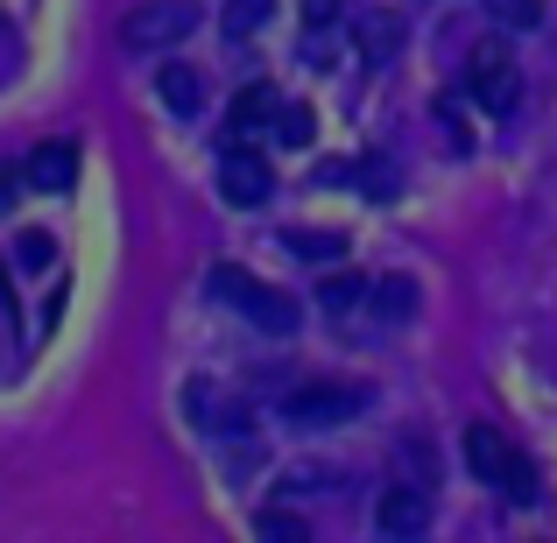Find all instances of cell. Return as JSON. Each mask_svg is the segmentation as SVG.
<instances>
[{
    "instance_id": "1",
    "label": "cell",
    "mask_w": 557,
    "mask_h": 543,
    "mask_svg": "<svg viewBox=\"0 0 557 543\" xmlns=\"http://www.w3.org/2000/svg\"><path fill=\"white\" fill-rule=\"evenodd\" d=\"M205 289H212L219 304H240L247 318H255L261 332H275V340H289V332H297V297H283V289H269V283H255V275L247 269H212L205 275Z\"/></svg>"
},
{
    "instance_id": "2",
    "label": "cell",
    "mask_w": 557,
    "mask_h": 543,
    "mask_svg": "<svg viewBox=\"0 0 557 543\" xmlns=\"http://www.w3.org/2000/svg\"><path fill=\"white\" fill-rule=\"evenodd\" d=\"M360 409H368V388H360V381H318V388H289L283 395V423H304V431L354 423Z\"/></svg>"
},
{
    "instance_id": "3",
    "label": "cell",
    "mask_w": 557,
    "mask_h": 543,
    "mask_svg": "<svg viewBox=\"0 0 557 543\" xmlns=\"http://www.w3.org/2000/svg\"><path fill=\"white\" fill-rule=\"evenodd\" d=\"M190 28H198V8H190V0H149V8H135L121 22V42L127 50H170Z\"/></svg>"
},
{
    "instance_id": "4",
    "label": "cell",
    "mask_w": 557,
    "mask_h": 543,
    "mask_svg": "<svg viewBox=\"0 0 557 543\" xmlns=\"http://www.w3.org/2000/svg\"><path fill=\"white\" fill-rule=\"evenodd\" d=\"M219 198L240 205V212H255V205L275 198V170L261 149H247V141H233L226 156H219Z\"/></svg>"
},
{
    "instance_id": "5",
    "label": "cell",
    "mask_w": 557,
    "mask_h": 543,
    "mask_svg": "<svg viewBox=\"0 0 557 543\" xmlns=\"http://www.w3.org/2000/svg\"><path fill=\"white\" fill-rule=\"evenodd\" d=\"M466 85H473V99L487 113H516V99H522V78H516V64H508V50L494 36L466 57Z\"/></svg>"
},
{
    "instance_id": "6",
    "label": "cell",
    "mask_w": 557,
    "mask_h": 543,
    "mask_svg": "<svg viewBox=\"0 0 557 543\" xmlns=\"http://www.w3.org/2000/svg\"><path fill=\"white\" fill-rule=\"evenodd\" d=\"M374 530L381 536H423V530H431V494H423V488H403V480H395V488L388 494H381V502H374Z\"/></svg>"
},
{
    "instance_id": "7",
    "label": "cell",
    "mask_w": 557,
    "mask_h": 543,
    "mask_svg": "<svg viewBox=\"0 0 557 543\" xmlns=\"http://www.w3.org/2000/svg\"><path fill=\"white\" fill-rule=\"evenodd\" d=\"M459 452H466V466H473V480H487V488H502L508 459H516V445H508V437L494 431V423H466Z\"/></svg>"
},
{
    "instance_id": "8",
    "label": "cell",
    "mask_w": 557,
    "mask_h": 543,
    "mask_svg": "<svg viewBox=\"0 0 557 543\" xmlns=\"http://www.w3.org/2000/svg\"><path fill=\"white\" fill-rule=\"evenodd\" d=\"M71 177H78V149H71V141H42V149L28 156V184L36 190H71Z\"/></svg>"
},
{
    "instance_id": "9",
    "label": "cell",
    "mask_w": 557,
    "mask_h": 543,
    "mask_svg": "<svg viewBox=\"0 0 557 543\" xmlns=\"http://www.w3.org/2000/svg\"><path fill=\"white\" fill-rule=\"evenodd\" d=\"M156 99H163L170 113H198L205 107V78L190 64H163V78H156Z\"/></svg>"
},
{
    "instance_id": "10",
    "label": "cell",
    "mask_w": 557,
    "mask_h": 543,
    "mask_svg": "<svg viewBox=\"0 0 557 543\" xmlns=\"http://www.w3.org/2000/svg\"><path fill=\"white\" fill-rule=\"evenodd\" d=\"M275 107H283V92H275V85H247V92L233 99V135H255L261 121H275Z\"/></svg>"
},
{
    "instance_id": "11",
    "label": "cell",
    "mask_w": 557,
    "mask_h": 543,
    "mask_svg": "<svg viewBox=\"0 0 557 543\" xmlns=\"http://www.w3.org/2000/svg\"><path fill=\"white\" fill-rule=\"evenodd\" d=\"M395 50H403V22H388V14H368V22H360V57H368V64H388Z\"/></svg>"
},
{
    "instance_id": "12",
    "label": "cell",
    "mask_w": 557,
    "mask_h": 543,
    "mask_svg": "<svg viewBox=\"0 0 557 543\" xmlns=\"http://www.w3.org/2000/svg\"><path fill=\"white\" fill-rule=\"evenodd\" d=\"M304 261H346V233H318V226H289L283 233Z\"/></svg>"
},
{
    "instance_id": "13",
    "label": "cell",
    "mask_w": 557,
    "mask_h": 543,
    "mask_svg": "<svg viewBox=\"0 0 557 543\" xmlns=\"http://www.w3.org/2000/svg\"><path fill=\"white\" fill-rule=\"evenodd\" d=\"M360 297H374V289H368V275H354V269H339V275H325V289H318V304H325V311L332 318H339V311H354V304Z\"/></svg>"
},
{
    "instance_id": "14",
    "label": "cell",
    "mask_w": 557,
    "mask_h": 543,
    "mask_svg": "<svg viewBox=\"0 0 557 543\" xmlns=\"http://www.w3.org/2000/svg\"><path fill=\"white\" fill-rule=\"evenodd\" d=\"M275 0H226L219 8V22H226V36H255V28H269Z\"/></svg>"
},
{
    "instance_id": "15",
    "label": "cell",
    "mask_w": 557,
    "mask_h": 543,
    "mask_svg": "<svg viewBox=\"0 0 557 543\" xmlns=\"http://www.w3.org/2000/svg\"><path fill=\"white\" fill-rule=\"evenodd\" d=\"M255 530L269 536V543H311L304 516H289V508H261V516H255Z\"/></svg>"
},
{
    "instance_id": "16",
    "label": "cell",
    "mask_w": 557,
    "mask_h": 543,
    "mask_svg": "<svg viewBox=\"0 0 557 543\" xmlns=\"http://www.w3.org/2000/svg\"><path fill=\"white\" fill-rule=\"evenodd\" d=\"M275 141H283V149H304V141H311V107H275Z\"/></svg>"
},
{
    "instance_id": "17",
    "label": "cell",
    "mask_w": 557,
    "mask_h": 543,
    "mask_svg": "<svg viewBox=\"0 0 557 543\" xmlns=\"http://www.w3.org/2000/svg\"><path fill=\"white\" fill-rule=\"evenodd\" d=\"M374 304H381L388 318H409V311H417V283H403V275H388V283H374Z\"/></svg>"
},
{
    "instance_id": "18",
    "label": "cell",
    "mask_w": 557,
    "mask_h": 543,
    "mask_svg": "<svg viewBox=\"0 0 557 543\" xmlns=\"http://www.w3.org/2000/svg\"><path fill=\"white\" fill-rule=\"evenodd\" d=\"M487 8H494L502 28H536L544 22V0H487Z\"/></svg>"
},
{
    "instance_id": "19",
    "label": "cell",
    "mask_w": 557,
    "mask_h": 543,
    "mask_svg": "<svg viewBox=\"0 0 557 543\" xmlns=\"http://www.w3.org/2000/svg\"><path fill=\"white\" fill-rule=\"evenodd\" d=\"M502 494H516V502H536V494H544V488H536V466L522 459V452L508 459V473H502Z\"/></svg>"
},
{
    "instance_id": "20",
    "label": "cell",
    "mask_w": 557,
    "mask_h": 543,
    "mask_svg": "<svg viewBox=\"0 0 557 543\" xmlns=\"http://www.w3.org/2000/svg\"><path fill=\"white\" fill-rule=\"evenodd\" d=\"M14 261H22V269H50L57 240H50V233H22V240H14Z\"/></svg>"
},
{
    "instance_id": "21",
    "label": "cell",
    "mask_w": 557,
    "mask_h": 543,
    "mask_svg": "<svg viewBox=\"0 0 557 543\" xmlns=\"http://www.w3.org/2000/svg\"><path fill=\"white\" fill-rule=\"evenodd\" d=\"M332 480H339V473H325V466H297V473H289V488L311 494V488H332Z\"/></svg>"
},
{
    "instance_id": "22",
    "label": "cell",
    "mask_w": 557,
    "mask_h": 543,
    "mask_svg": "<svg viewBox=\"0 0 557 543\" xmlns=\"http://www.w3.org/2000/svg\"><path fill=\"white\" fill-rule=\"evenodd\" d=\"M297 8H304V22H311V28H332V14H339V0H297Z\"/></svg>"
},
{
    "instance_id": "23",
    "label": "cell",
    "mask_w": 557,
    "mask_h": 543,
    "mask_svg": "<svg viewBox=\"0 0 557 543\" xmlns=\"http://www.w3.org/2000/svg\"><path fill=\"white\" fill-rule=\"evenodd\" d=\"M22 177H28V170H22ZM22 177H14V170H0V212L14 205V184H22Z\"/></svg>"
},
{
    "instance_id": "24",
    "label": "cell",
    "mask_w": 557,
    "mask_h": 543,
    "mask_svg": "<svg viewBox=\"0 0 557 543\" xmlns=\"http://www.w3.org/2000/svg\"><path fill=\"white\" fill-rule=\"evenodd\" d=\"M0 311H8V275H0Z\"/></svg>"
}]
</instances>
